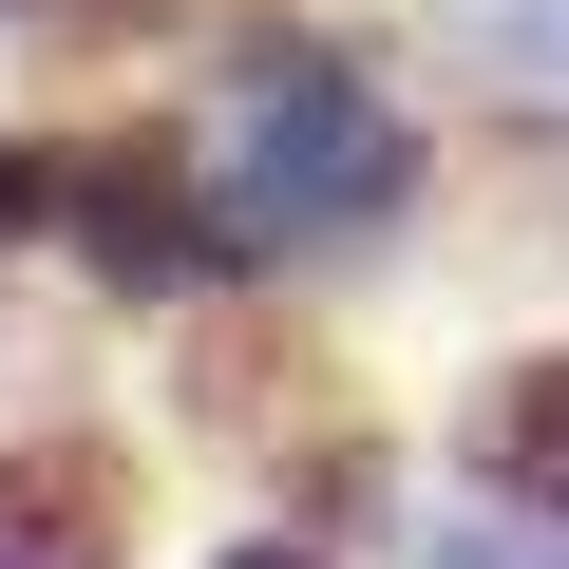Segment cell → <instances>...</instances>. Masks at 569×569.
I'll return each mask as SVG.
<instances>
[{
  "instance_id": "7a4b0ae2",
  "label": "cell",
  "mask_w": 569,
  "mask_h": 569,
  "mask_svg": "<svg viewBox=\"0 0 569 569\" xmlns=\"http://www.w3.org/2000/svg\"><path fill=\"white\" fill-rule=\"evenodd\" d=\"M0 569H133V456L114 437H20L0 456Z\"/></svg>"
},
{
  "instance_id": "6da1fadb",
  "label": "cell",
  "mask_w": 569,
  "mask_h": 569,
  "mask_svg": "<svg viewBox=\"0 0 569 569\" xmlns=\"http://www.w3.org/2000/svg\"><path fill=\"white\" fill-rule=\"evenodd\" d=\"M228 190H247V228L342 247V228H380V209L418 190V133H399L342 58H266V77H247V133H228Z\"/></svg>"
},
{
  "instance_id": "5b68a950",
  "label": "cell",
  "mask_w": 569,
  "mask_h": 569,
  "mask_svg": "<svg viewBox=\"0 0 569 569\" xmlns=\"http://www.w3.org/2000/svg\"><path fill=\"white\" fill-rule=\"evenodd\" d=\"M39 209H58V171H39V152H0V247H20Z\"/></svg>"
},
{
  "instance_id": "277c9868",
  "label": "cell",
  "mask_w": 569,
  "mask_h": 569,
  "mask_svg": "<svg viewBox=\"0 0 569 569\" xmlns=\"http://www.w3.org/2000/svg\"><path fill=\"white\" fill-rule=\"evenodd\" d=\"M493 456H512V475H531V493H550V512H569V361H550V380H512V399H493Z\"/></svg>"
},
{
  "instance_id": "3957f363",
  "label": "cell",
  "mask_w": 569,
  "mask_h": 569,
  "mask_svg": "<svg viewBox=\"0 0 569 569\" xmlns=\"http://www.w3.org/2000/svg\"><path fill=\"white\" fill-rule=\"evenodd\" d=\"M58 209H77V266L96 284H209L228 228H190L171 152H58Z\"/></svg>"
},
{
  "instance_id": "8992f818",
  "label": "cell",
  "mask_w": 569,
  "mask_h": 569,
  "mask_svg": "<svg viewBox=\"0 0 569 569\" xmlns=\"http://www.w3.org/2000/svg\"><path fill=\"white\" fill-rule=\"evenodd\" d=\"M228 569H305V550H228Z\"/></svg>"
}]
</instances>
